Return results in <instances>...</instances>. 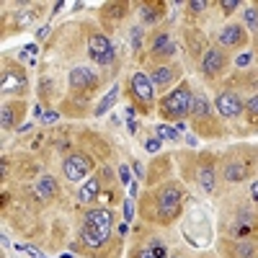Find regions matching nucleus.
Listing matches in <instances>:
<instances>
[{
  "instance_id": "f257e3e1",
  "label": "nucleus",
  "mask_w": 258,
  "mask_h": 258,
  "mask_svg": "<svg viewBox=\"0 0 258 258\" xmlns=\"http://www.w3.org/2000/svg\"><path fill=\"white\" fill-rule=\"evenodd\" d=\"M191 91H188V85H178V88L173 91V93H168L165 98H163V103H160V111H163V116H168V119H183V116H188V111H191Z\"/></svg>"
},
{
  "instance_id": "f03ea898",
  "label": "nucleus",
  "mask_w": 258,
  "mask_h": 258,
  "mask_svg": "<svg viewBox=\"0 0 258 258\" xmlns=\"http://www.w3.org/2000/svg\"><path fill=\"white\" fill-rule=\"evenodd\" d=\"M181 188L176 186H165L158 197V220L160 222H170L178 214V207H181Z\"/></svg>"
},
{
  "instance_id": "7ed1b4c3",
  "label": "nucleus",
  "mask_w": 258,
  "mask_h": 258,
  "mask_svg": "<svg viewBox=\"0 0 258 258\" xmlns=\"http://www.w3.org/2000/svg\"><path fill=\"white\" fill-rule=\"evenodd\" d=\"M88 54H91V59L98 62V64H111L114 57H116L111 41L106 39V36H101V34L91 36V41H88Z\"/></svg>"
},
{
  "instance_id": "20e7f679",
  "label": "nucleus",
  "mask_w": 258,
  "mask_h": 258,
  "mask_svg": "<svg viewBox=\"0 0 258 258\" xmlns=\"http://www.w3.org/2000/svg\"><path fill=\"white\" fill-rule=\"evenodd\" d=\"M91 170V158L85 155H70L68 160L62 163V173L68 181H83Z\"/></svg>"
},
{
  "instance_id": "39448f33",
  "label": "nucleus",
  "mask_w": 258,
  "mask_h": 258,
  "mask_svg": "<svg viewBox=\"0 0 258 258\" xmlns=\"http://www.w3.org/2000/svg\"><path fill=\"white\" fill-rule=\"evenodd\" d=\"M129 85H132V93H135L142 103H150V101L155 98V88H153V83H150V78H147L145 73H135Z\"/></svg>"
},
{
  "instance_id": "423d86ee",
  "label": "nucleus",
  "mask_w": 258,
  "mask_h": 258,
  "mask_svg": "<svg viewBox=\"0 0 258 258\" xmlns=\"http://www.w3.org/2000/svg\"><path fill=\"white\" fill-rule=\"evenodd\" d=\"M232 235L235 238H253V235L258 232V222H255V217L253 214H248V212H243L238 220L232 222Z\"/></svg>"
},
{
  "instance_id": "0eeeda50",
  "label": "nucleus",
  "mask_w": 258,
  "mask_h": 258,
  "mask_svg": "<svg viewBox=\"0 0 258 258\" xmlns=\"http://www.w3.org/2000/svg\"><path fill=\"white\" fill-rule=\"evenodd\" d=\"M96 83H98V78H96V73L88 70V68H75V70L70 73V85H73L75 91L96 88Z\"/></svg>"
},
{
  "instance_id": "6e6552de",
  "label": "nucleus",
  "mask_w": 258,
  "mask_h": 258,
  "mask_svg": "<svg viewBox=\"0 0 258 258\" xmlns=\"http://www.w3.org/2000/svg\"><path fill=\"white\" fill-rule=\"evenodd\" d=\"M217 111L222 114V116H227V119H232V116H238L240 111H243V103H240V98L235 96V93H222L220 98H217Z\"/></svg>"
},
{
  "instance_id": "1a4fd4ad",
  "label": "nucleus",
  "mask_w": 258,
  "mask_h": 258,
  "mask_svg": "<svg viewBox=\"0 0 258 258\" xmlns=\"http://www.w3.org/2000/svg\"><path fill=\"white\" fill-rule=\"evenodd\" d=\"M111 217L114 214L109 209H91L85 214V225H91L96 230H103V232H111Z\"/></svg>"
},
{
  "instance_id": "9d476101",
  "label": "nucleus",
  "mask_w": 258,
  "mask_h": 258,
  "mask_svg": "<svg viewBox=\"0 0 258 258\" xmlns=\"http://www.w3.org/2000/svg\"><path fill=\"white\" fill-rule=\"evenodd\" d=\"M222 68H225V54L220 49H207V54H204V73L209 78H214L217 73H222Z\"/></svg>"
},
{
  "instance_id": "9b49d317",
  "label": "nucleus",
  "mask_w": 258,
  "mask_h": 258,
  "mask_svg": "<svg viewBox=\"0 0 258 258\" xmlns=\"http://www.w3.org/2000/svg\"><path fill=\"white\" fill-rule=\"evenodd\" d=\"M109 235H111V232H103V230H96V227H91V225H83V243L88 245V248H101V245H106Z\"/></svg>"
},
{
  "instance_id": "f8f14e48",
  "label": "nucleus",
  "mask_w": 258,
  "mask_h": 258,
  "mask_svg": "<svg viewBox=\"0 0 258 258\" xmlns=\"http://www.w3.org/2000/svg\"><path fill=\"white\" fill-rule=\"evenodd\" d=\"M243 41H245V34H243L240 26H225L220 31V44L222 47H238Z\"/></svg>"
},
{
  "instance_id": "ddd939ff",
  "label": "nucleus",
  "mask_w": 258,
  "mask_h": 258,
  "mask_svg": "<svg viewBox=\"0 0 258 258\" xmlns=\"http://www.w3.org/2000/svg\"><path fill=\"white\" fill-rule=\"evenodd\" d=\"M34 191H36V197L49 199L52 194L57 191V183H54V178H52V176H41V178L34 183Z\"/></svg>"
},
{
  "instance_id": "4468645a",
  "label": "nucleus",
  "mask_w": 258,
  "mask_h": 258,
  "mask_svg": "<svg viewBox=\"0 0 258 258\" xmlns=\"http://www.w3.org/2000/svg\"><path fill=\"white\" fill-rule=\"evenodd\" d=\"M116 98H119V88H116V85H114V88L109 91V93H106L101 101H98V106H96V109H93V114L96 116H103L106 111H109V109H114V103H116Z\"/></svg>"
},
{
  "instance_id": "2eb2a0df",
  "label": "nucleus",
  "mask_w": 258,
  "mask_h": 258,
  "mask_svg": "<svg viewBox=\"0 0 258 258\" xmlns=\"http://www.w3.org/2000/svg\"><path fill=\"white\" fill-rule=\"evenodd\" d=\"M135 258H168V255H165V245L160 240H153L147 248H142Z\"/></svg>"
},
{
  "instance_id": "dca6fc26",
  "label": "nucleus",
  "mask_w": 258,
  "mask_h": 258,
  "mask_svg": "<svg viewBox=\"0 0 258 258\" xmlns=\"http://www.w3.org/2000/svg\"><path fill=\"white\" fill-rule=\"evenodd\" d=\"M153 52H155V54H176V47L170 44L168 34H160V36H155V41H153Z\"/></svg>"
},
{
  "instance_id": "f3484780",
  "label": "nucleus",
  "mask_w": 258,
  "mask_h": 258,
  "mask_svg": "<svg viewBox=\"0 0 258 258\" xmlns=\"http://www.w3.org/2000/svg\"><path fill=\"white\" fill-rule=\"evenodd\" d=\"M170 80H173V70H170V68H158L153 73V78H150L153 88H163V85H168Z\"/></svg>"
},
{
  "instance_id": "a211bd4d",
  "label": "nucleus",
  "mask_w": 258,
  "mask_h": 258,
  "mask_svg": "<svg viewBox=\"0 0 258 258\" xmlns=\"http://www.w3.org/2000/svg\"><path fill=\"white\" fill-rule=\"evenodd\" d=\"M96 194H98V178H91V181H85L83 188L78 191V199L80 202H91V199H96Z\"/></svg>"
},
{
  "instance_id": "6ab92c4d",
  "label": "nucleus",
  "mask_w": 258,
  "mask_h": 258,
  "mask_svg": "<svg viewBox=\"0 0 258 258\" xmlns=\"http://www.w3.org/2000/svg\"><path fill=\"white\" fill-rule=\"evenodd\" d=\"M188 114H194V116H199V119L209 114V109H207V98H204L202 93H197V96L191 98V111H188Z\"/></svg>"
},
{
  "instance_id": "aec40b11",
  "label": "nucleus",
  "mask_w": 258,
  "mask_h": 258,
  "mask_svg": "<svg viewBox=\"0 0 258 258\" xmlns=\"http://www.w3.org/2000/svg\"><path fill=\"white\" fill-rule=\"evenodd\" d=\"M199 183H202L204 191H214V170L209 165L199 168Z\"/></svg>"
},
{
  "instance_id": "412c9836",
  "label": "nucleus",
  "mask_w": 258,
  "mask_h": 258,
  "mask_svg": "<svg viewBox=\"0 0 258 258\" xmlns=\"http://www.w3.org/2000/svg\"><path fill=\"white\" fill-rule=\"evenodd\" d=\"M18 85H21V80L13 75V73H3V78H0V88H3V93H11V91H16L18 88Z\"/></svg>"
},
{
  "instance_id": "4be33fe9",
  "label": "nucleus",
  "mask_w": 258,
  "mask_h": 258,
  "mask_svg": "<svg viewBox=\"0 0 258 258\" xmlns=\"http://www.w3.org/2000/svg\"><path fill=\"white\" fill-rule=\"evenodd\" d=\"M225 176H227V181H240L245 176V168L243 165H227L225 168Z\"/></svg>"
},
{
  "instance_id": "5701e85b",
  "label": "nucleus",
  "mask_w": 258,
  "mask_h": 258,
  "mask_svg": "<svg viewBox=\"0 0 258 258\" xmlns=\"http://www.w3.org/2000/svg\"><path fill=\"white\" fill-rule=\"evenodd\" d=\"M155 132H158L163 140H178V129H173V126L160 124V126H155Z\"/></svg>"
},
{
  "instance_id": "b1692460",
  "label": "nucleus",
  "mask_w": 258,
  "mask_h": 258,
  "mask_svg": "<svg viewBox=\"0 0 258 258\" xmlns=\"http://www.w3.org/2000/svg\"><path fill=\"white\" fill-rule=\"evenodd\" d=\"M245 24L253 31H258V8H245Z\"/></svg>"
},
{
  "instance_id": "393cba45",
  "label": "nucleus",
  "mask_w": 258,
  "mask_h": 258,
  "mask_svg": "<svg viewBox=\"0 0 258 258\" xmlns=\"http://www.w3.org/2000/svg\"><path fill=\"white\" fill-rule=\"evenodd\" d=\"M119 178H121V183H132V170H129V165H119Z\"/></svg>"
},
{
  "instance_id": "a878e982",
  "label": "nucleus",
  "mask_w": 258,
  "mask_h": 258,
  "mask_svg": "<svg viewBox=\"0 0 258 258\" xmlns=\"http://www.w3.org/2000/svg\"><path fill=\"white\" fill-rule=\"evenodd\" d=\"M3 126L6 129L13 126V111H11V106H3Z\"/></svg>"
},
{
  "instance_id": "bb28decb",
  "label": "nucleus",
  "mask_w": 258,
  "mask_h": 258,
  "mask_svg": "<svg viewBox=\"0 0 258 258\" xmlns=\"http://www.w3.org/2000/svg\"><path fill=\"white\" fill-rule=\"evenodd\" d=\"M145 150H147V153H158V150H160V140H158V137L147 140V142H145Z\"/></svg>"
},
{
  "instance_id": "cd10ccee",
  "label": "nucleus",
  "mask_w": 258,
  "mask_h": 258,
  "mask_svg": "<svg viewBox=\"0 0 258 258\" xmlns=\"http://www.w3.org/2000/svg\"><path fill=\"white\" fill-rule=\"evenodd\" d=\"M220 6H222V11H225V13H232L235 8H238V0H222Z\"/></svg>"
},
{
  "instance_id": "c85d7f7f",
  "label": "nucleus",
  "mask_w": 258,
  "mask_h": 258,
  "mask_svg": "<svg viewBox=\"0 0 258 258\" xmlns=\"http://www.w3.org/2000/svg\"><path fill=\"white\" fill-rule=\"evenodd\" d=\"M250 59H253V54H250V52H243V54L238 57V68H245V64H250Z\"/></svg>"
},
{
  "instance_id": "c756f323",
  "label": "nucleus",
  "mask_w": 258,
  "mask_h": 258,
  "mask_svg": "<svg viewBox=\"0 0 258 258\" xmlns=\"http://www.w3.org/2000/svg\"><path fill=\"white\" fill-rule=\"evenodd\" d=\"M248 111H250V114H253V116H258V96H255V98H250V101H248Z\"/></svg>"
},
{
  "instance_id": "7c9ffc66",
  "label": "nucleus",
  "mask_w": 258,
  "mask_h": 258,
  "mask_svg": "<svg viewBox=\"0 0 258 258\" xmlns=\"http://www.w3.org/2000/svg\"><path fill=\"white\" fill-rule=\"evenodd\" d=\"M124 220H126V222H132V220H135V217H132V202H126V204H124Z\"/></svg>"
},
{
  "instance_id": "2f4dec72",
  "label": "nucleus",
  "mask_w": 258,
  "mask_h": 258,
  "mask_svg": "<svg viewBox=\"0 0 258 258\" xmlns=\"http://www.w3.org/2000/svg\"><path fill=\"white\" fill-rule=\"evenodd\" d=\"M41 121H57V111H44V114H41Z\"/></svg>"
},
{
  "instance_id": "473e14b6",
  "label": "nucleus",
  "mask_w": 258,
  "mask_h": 258,
  "mask_svg": "<svg viewBox=\"0 0 258 258\" xmlns=\"http://www.w3.org/2000/svg\"><path fill=\"white\" fill-rule=\"evenodd\" d=\"M126 124H129V132L135 135V132H137V121H135V116H129V121H126Z\"/></svg>"
},
{
  "instance_id": "72a5a7b5",
  "label": "nucleus",
  "mask_w": 258,
  "mask_h": 258,
  "mask_svg": "<svg viewBox=\"0 0 258 258\" xmlns=\"http://www.w3.org/2000/svg\"><path fill=\"white\" fill-rule=\"evenodd\" d=\"M132 44H135V49L140 47V29H135V34H132Z\"/></svg>"
},
{
  "instance_id": "f704fd0d",
  "label": "nucleus",
  "mask_w": 258,
  "mask_h": 258,
  "mask_svg": "<svg viewBox=\"0 0 258 258\" xmlns=\"http://www.w3.org/2000/svg\"><path fill=\"white\" fill-rule=\"evenodd\" d=\"M204 6H207V3H204V0H199V3H197V0H194V3H191V8H194V11H202Z\"/></svg>"
},
{
  "instance_id": "c9c22d12",
  "label": "nucleus",
  "mask_w": 258,
  "mask_h": 258,
  "mask_svg": "<svg viewBox=\"0 0 258 258\" xmlns=\"http://www.w3.org/2000/svg\"><path fill=\"white\" fill-rule=\"evenodd\" d=\"M250 194H253V199L258 202V181H253V186H250Z\"/></svg>"
},
{
  "instance_id": "e433bc0d",
  "label": "nucleus",
  "mask_w": 258,
  "mask_h": 258,
  "mask_svg": "<svg viewBox=\"0 0 258 258\" xmlns=\"http://www.w3.org/2000/svg\"><path fill=\"white\" fill-rule=\"evenodd\" d=\"M47 34H49V26H44V29H39V31H36V36H39V39H44Z\"/></svg>"
},
{
  "instance_id": "4c0bfd02",
  "label": "nucleus",
  "mask_w": 258,
  "mask_h": 258,
  "mask_svg": "<svg viewBox=\"0 0 258 258\" xmlns=\"http://www.w3.org/2000/svg\"><path fill=\"white\" fill-rule=\"evenodd\" d=\"M168 258H178V255H168Z\"/></svg>"
}]
</instances>
